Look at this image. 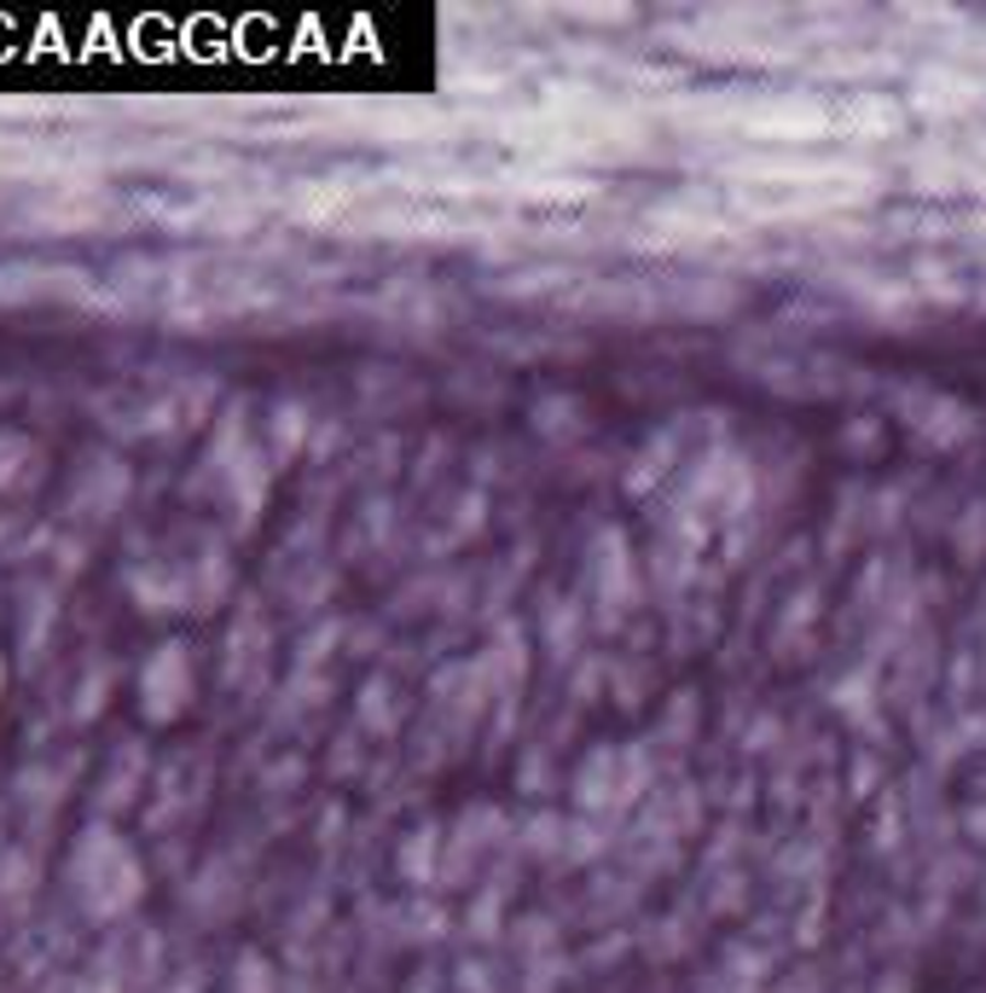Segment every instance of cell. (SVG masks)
I'll list each match as a JSON object with an SVG mask.
<instances>
[{
    "instance_id": "1",
    "label": "cell",
    "mask_w": 986,
    "mask_h": 993,
    "mask_svg": "<svg viewBox=\"0 0 986 993\" xmlns=\"http://www.w3.org/2000/svg\"><path fill=\"white\" fill-rule=\"evenodd\" d=\"M192 698V662H187V645H163L146 668V715L152 721H169L180 715Z\"/></svg>"
}]
</instances>
